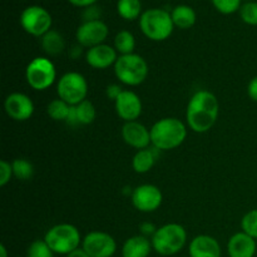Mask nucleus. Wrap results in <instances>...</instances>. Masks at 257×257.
<instances>
[{"instance_id": "f257e3e1", "label": "nucleus", "mask_w": 257, "mask_h": 257, "mask_svg": "<svg viewBox=\"0 0 257 257\" xmlns=\"http://www.w3.org/2000/svg\"><path fill=\"white\" fill-rule=\"evenodd\" d=\"M220 112V103L210 90H198L191 97L186 110L187 124L193 132H208L215 125Z\"/></svg>"}, {"instance_id": "f03ea898", "label": "nucleus", "mask_w": 257, "mask_h": 257, "mask_svg": "<svg viewBox=\"0 0 257 257\" xmlns=\"http://www.w3.org/2000/svg\"><path fill=\"white\" fill-rule=\"evenodd\" d=\"M187 137L185 123L175 117L162 118L151 128V143L158 151H171L180 147Z\"/></svg>"}, {"instance_id": "7ed1b4c3", "label": "nucleus", "mask_w": 257, "mask_h": 257, "mask_svg": "<svg viewBox=\"0 0 257 257\" xmlns=\"http://www.w3.org/2000/svg\"><path fill=\"white\" fill-rule=\"evenodd\" d=\"M140 27L143 34L153 42H162L168 39L173 33V24L171 13L163 9H148L142 13Z\"/></svg>"}, {"instance_id": "20e7f679", "label": "nucleus", "mask_w": 257, "mask_h": 257, "mask_svg": "<svg viewBox=\"0 0 257 257\" xmlns=\"http://www.w3.org/2000/svg\"><path fill=\"white\" fill-rule=\"evenodd\" d=\"M186 241L187 232L183 226L178 223H167L157 228L151 242L153 250L157 253L162 256H172L182 250Z\"/></svg>"}, {"instance_id": "39448f33", "label": "nucleus", "mask_w": 257, "mask_h": 257, "mask_svg": "<svg viewBox=\"0 0 257 257\" xmlns=\"http://www.w3.org/2000/svg\"><path fill=\"white\" fill-rule=\"evenodd\" d=\"M114 73L120 83L131 87L142 84L148 75V64L138 54L119 55L114 64Z\"/></svg>"}, {"instance_id": "423d86ee", "label": "nucleus", "mask_w": 257, "mask_h": 257, "mask_svg": "<svg viewBox=\"0 0 257 257\" xmlns=\"http://www.w3.org/2000/svg\"><path fill=\"white\" fill-rule=\"evenodd\" d=\"M44 241L54 253L69 255L70 252L79 248L80 232L70 223H59L48 230Z\"/></svg>"}, {"instance_id": "0eeeda50", "label": "nucleus", "mask_w": 257, "mask_h": 257, "mask_svg": "<svg viewBox=\"0 0 257 257\" xmlns=\"http://www.w3.org/2000/svg\"><path fill=\"white\" fill-rule=\"evenodd\" d=\"M57 78L54 63L45 57H37L27 65L25 79L35 90H45L52 87Z\"/></svg>"}, {"instance_id": "6e6552de", "label": "nucleus", "mask_w": 257, "mask_h": 257, "mask_svg": "<svg viewBox=\"0 0 257 257\" xmlns=\"http://www.w3.org/2000/svg\"><path fill=\"white\" fill-rule=\"evenodd\" d=\"M57 93L58 97L69 105H78L87 99V79L78 72L65 73L58 82Z\"/></svg>"}, {"instance_id": "1a4fd4ad", "label": "nucleus", "mask_w": 257, "mask_h": 257, "mask_svg": "<svg viewBox=\"0 0 257 257\" xmlns=\"http://www.w3.org/2000/svg\"><path fill=\"white\" fill-rule=\"evenodd\" d=\"M52 15L47 9L38 5H32L23 10L20 24L28 34L33 37H43L52 28Z\"/></svg>"}, {"instance_id": "9d476101", "label": "nucleus", "mask_w": 257, "mask_h": 257, "mask_svg": "<svg viewBox=\"0 0 257 257\" xmlns=\"http://www.w3.org/2000/svg\"><path fill=\"white\" fill-rule=\"evenodd\" d=\"M82 248L90 257H112L117 251V243L109 233L93 231L83 238Z\"/></svg>"}, {"instance_id": "9b49d317", "label": "nucleus", "mask_w": 257, "mask_h": 257, "mask_svg": "<svg viewBox=\"0 0 257 257\" xmlns=\"http://www.w3.org/2000/svg\"><path fill=\"white\" fill-rule=\"evenodd\" d=\"M133 206L141 212H155L162 205L163 195L155 185H141L131 195Z\"/></svg>"}, {"instance_id": "f8f14e48", "label": "nucleus", "mask_w": 257, "mask_h": 257, "mask_svg": "<svg viewBox=\"0 0 257 257\" xmlns=\"http://www.w3.org/2000/svg\"><path fill=\"white\" fill-rule=\"evenodd\" d=\"M107 24L102 20H90V22H83L78 27L75 38L79 45L85 48H93L104 43L108 37Z\"/></svg>"}, {"instance_id": "ddd939ff", "label": "nucleus", "mask_w": 257, "mask_h": 257, "mask_svg": "<svg viewBox=\"0 0 257 257\" xmlns=\"http://www.w3.org/2000/svg\"><path fill=\"white\" fill-rule=\"evenodd\" d=\"M4 108L7 114L18 122L30 119L34 113V103L24 93L17 92L8 95L4 102Z\"/></svg>"}, {"instance_id": "4468645a", "label": "nucleus", "mask_w": 257, "mask_h": 257, "mask_svg": "<svg viewBox=\"0 0 257 257\" xmlns=\"http://www.w3.org/2000/svg\"><path fill=\"white\" fill-rule=\"evenodd\" d=\"M118 117L124 122H135L142 114L141 98L132 90H123L114 102Z\"/></svg>"}, {"instance_id": "2eb2a0df", "label": "nucleus", "mask_w": 257, "mask_h": 257, "mask_svg": "<svg viewBox=\"0 0 257 257\" xmlns=\"http://www.w3.org/2000/svg\"><path fill=\"white\" fill-rule=\"evenodd\" d=\"M122 137L124 142L136 150H146L150 147L151 143V131L142 123L125 122L122 127Z\"/></svg>"}, {"instance_id": "dca6fc26", "label": "nucleus", "mask_w": 257, "mask_h": 257, "mask_svg": "<svg viewBox=\"0 0 257 257\" xmlns=\"http://www.w3.org/2000/svg\"><path fill=\"white\" fill-rule=\"evenodd\" d=\"M117 59L118 54L115 48L104 43L97 47L89 48L85 53V60L94 69H107L112 65L114 67Z\"/></svg>"}, {"instance_id": "f3484780", "label": "nucleus", "mask_w": 257, "mask_h": 257, "mask_svg": "<svg viewBox=\"0 0 257 257\" xmlns=\"http://www.w3.org/2000/svg\"><path fill=\"white\" fill-rule=\"evenodd\" d=\"M256 241L247 233L237 232L228 240L227 252L230 257H253L256 253Z\"/></svg>"}, {"instance_id": "a211bd4d", "label": "nucleus", "mask_w": 257, "mask_h": 257, "mask_svg": "<svg viewBox=\"0 0 257 257\" xmlns=\"http://www.w3.org/2000/svg\"><path fill=\"white\" fill-rule=\"evenodd\" d=\"M188 251L191 257H221L220 243L208 235L196 236L191 241Z\"/></svg>"}, {"instance_id": "6ab92c4d", "label": "nucleus", "mask_w": 257, "mask_h": 257, "mask_svg": "<svg viewBox=\"0 0 257 257\" xmlns=\"http://www.w3.org/2000/svg\"><path fill=\"white\" fill-rule=\"evenodd\" d=\"M152 242L142 235L130 237L122 248L123 257H148L151 253Z\"/></svg>"}, {"instance_id": "aec40b11", "label": "nucleus", "mask_w": 257, "mask_h": 257, "mask_svg": "<svg viewBox=\"0 0 257 257\" xmlns=\"http://www.w3.org/2000/svg\"><path fill=\"white\" fill-rule=\"evenodd\" d=\"M158 152H161V151H158L155 147L138 151L132 160L133 170L137 173H141V175L150 172L153 166H155L156 161H157Z\"/></svg>"}, {"instance_id": "412c9836", "label": "nucleus", "mask_w": 257, "mask_h": 257, "mask_svg": "<svg viewBox=\"0 0 257 257\" xmlns=\"http://www.w3.org/2000/svg\"><path fill=\"white\" fill-rule=\"evenodd\" d=\"M172 17L173 24L175 27L180 28V29H190L195 25L196 19V12L188 5H178L171 13Z\"/></svg>"}, {"instance_id": "4be33fe9", "label": "nucleus", "mask_w": 257, "mask_h": 257, "mask_svg": "<svg viewBox=\"0 0 257 257\" xmlns=\"http://www.w3.org/2000/svg\"><path fill=\"white\" fill-rule=\"evenodd\" d=\"M42 48L50 57L59 55L65 48V43L62 34L58 33L57 30L50 29L47 34L42 37Z\"/></svg>"}, {"instance_id": "5701e85b", "label": "nucleus", "mask_w": 257, "mask_h": 257, "mask_svg": "<svg viewBox=\"0 0 257 257\" xmlns=\"http://www.w3.org/2000/svg\"><path fill=\"white\" fill-rule=\"evenodd\" d=\"M117 12L124 20H135L142 15L141 0H118Z\"/></svg>"}, {"instance_id": "b1692460", "label": "nucleus", "mask_w": 257, "mask_h": 257, "mask_svg": "<svg viewBox=\"0 0 257 257\" xmlns=\"http://www.w3.org/2000/svg\"><path fill=\"white\" fill-rule=\"evenodd\" d=\"M114 48L120 55L133 54L136 48L135 35L128 30H120L114 38Z\"/></svg>"}, {"instance_id": "393cba45", "label": "nucleus", "mask_w": 257, "mask_h": 257, "mask_svg": "<svg viewBox=\"0 0 257 257\" xmlns=\"http://www.w3.org/2000/svg\"><path fill=\"white\" fill-rule=\"evenodd\" d=\"M75 107V113H77V119L78 124H90V123L94 122L95 119V107L90 100L85 99L83 100L82 103H79L78 105H74Z\"/></svg>"}, {"instance_id": "a878e982", "label": "nucleus", "mask_w": 257, "mask_h": 257, "mask_svg": "<svg viewBox=\"0 0 257 257\" xmlns=\"http://www.w3.org/2000/svg\"><path fill=\"white\" fill-rule=\"evenodd\" d=\"M70 108H72V105H69L67 102H64L63 99L58 98V99L52 100V102L48 104L47 112L48 115H49L52 119L67 120L70 112Z\"/></svg>"}, {"instance_id": "bb28decb", "label": "nucleus", "mask_w": 257, "mask_h": 257, "mask_svg": "<svg viewBox=\"0 0 257 257\" xmlns=\"http://www.w3.org/2000/svg\"><path fill=\"white\" fill-rule=\"evenodd\" d=\"M13 166V175L20 181H28L34 175V167L29 161L24 158H18L12 163Z\"/></svg>"}, {"instance_id": "cd10ccee", "label": "nucleus", "mask_w": 257, "mask_h": 257, "mask_svg": "<svg viewBox=\"0 0 257 257\" xmlns=\"http://www.w3.org/2000/svg\"><path fill=\"white\" fill-rule=\"evenodd\" d=\"M241 227L245 233L257 240V210H251L241 220Z\"/></svg>"}, {"instance_id": "c85d7f7f", "label": "nucleus", "mask_w": 257, "mask_h": 257, "mask_svg": "<svg viewBox=\"0 0 257 257\" xmlns=\"http://www.w3.org/2000/svg\"><path fill=\"white\" fill-rule=\"evenodd\" d=\"M28 257H54V252L44 240H37L28 248Z\"/></svg>"}, {"instance_id": "c756f323", "label": "nucleus", "mask_w": 257, "mask_h": 257, "mask_svg": "<svg viewBox=\"0 0 257 257\" xmlns=\"http://www.w3.org/2000/svg\"><path fill=\"white\" fill-rule=\"evenodd\" d=\"M241 19L248 25H257V3L247 2L240 8Z\"/></svg>"}, {"instance_id": "7c9ffc66", "label": "nucleus", "mask_w": 257, "mask_h": 257, "mask_svg": "<svg viewBox=\"0 0 257 257\" xmlns=\"http://www.w3.org/2000/svg\"><path fill=\"white\" fill-rule=\"evenodd\" d=\"M213 7L222 14H232L240 10L241 0H211Z\"/></svg>"}, {"instance_id": "2f4dec72", "label": "nucleus", "mask_w": 257, "mask_h": 257, "mask_svg": "<svg viewBox=\"0 0 257 257\" xmlns=\"http://www.w3.org/2000/svg\"><path fill=\"white\" fill-rule=\"evenodd\" d=\"M13 166L12 163L7 162L5 160L0 161V186L4 187L10 182L13 177Z\"/></svg>"}, {"instance_id": "473e14b6", "label": "nucleus", "mask_w": 257, "mask_h": 257, "mask_svg": "<svg viewBox=\"0 0 257 257\" xmlns=\"http://www.w3.org/2000/svg\"><path fill=\"white\" fill-rule=\"evenodd\" d=\"M122 92V87L118 84H109L105 88V95H107V98L110 100H114V102L117 100V98L119 97Z\"/></svg>"}, {"instance_id": "72a5a7b5", "label": "nucleus", "mask_w": 257, "mask_h": 257, "mask_svg": "<svg viewBox=\"0 0 257 257\" xmlns=\"http://www.w3.org/2000/svg\"><path fill=\"white\" fill-rule=\"evenodd\" d=\"M99 10L98 8H95L94 5L92 7H88L85 8V12H84V22H90V20H100L99 19Z\"/></svg>"}, {"instance_id": "f704fd0d", "label": "nucleus", "mask_w": 257, "mask_h": 257, "mask_svg": "<svg viewBox=\"0 0 257 257\" xmlns=\"http://www.w3.org/2000/svg\"><path fill=\"white\" fill-rule=\"evenodd\" d=\"M140 230H141V235L148 238L150 236L151 237H153V235H155L156 231H157V227L151 222H143L142 225L140 226Z\"/></svg>"}, {"instance_id": "c9c22d12", "label": "nucleus", "mask_w": 257, "mask_h": 257, "mask_svg": "<svg viewBox=\"0 0 257 257\" xmlns=\"http://www.w3.org/2000/svg\"><path fill=\"white\" fill-rule=\"evenodd\" d=\"M247 94L253 102H257V75L251 79V82L248 83L247 87Z\"/></svg>"}, {"instance_id": "e433bc0d", "label": "nucleus", "mask_w": 257, "mask_h": 257, "mask_svg": "<svg viewBox=\"0 0 257 257\" xmlns=\"http://www.w3.org/2000/svg\"><path fill=\"white\" fill-rule=\"evenodd\" d=\"M70 4H73L74 7H79V8H88L92 7L97 0H68Z\"/></svg>"}, {"instance_id": "4c0bfd02", "label": "nucleus", "mask_w": 257, "mask_h": 257, "mask_svg": "<svg viewBox=\"0 0 257 257\" xmlns=\"http://www.w3.org/2000/svg\"><path fill=\"white\" fill-rule=\"evenodd\" d=\"M67 257H90V256L88 255L83 248H77L75 251L70 252L69 255H67Z\"/></svg>"}, {"instance_id": "58836bf2", "label": "nucleus", "mask_w": 257, "mask_h": 257, "mask_svg": "<svg viewBox=\"0 0 257 257\" xmlns=\"http://www.w3.org/2000/svg\"><path fill=\"white\" fill-rule=\"evenodd\" d=\"M0 253H2V257H8L7 248H5V246H4V245L0 246Z\"/></svg>"}]
</instances>
